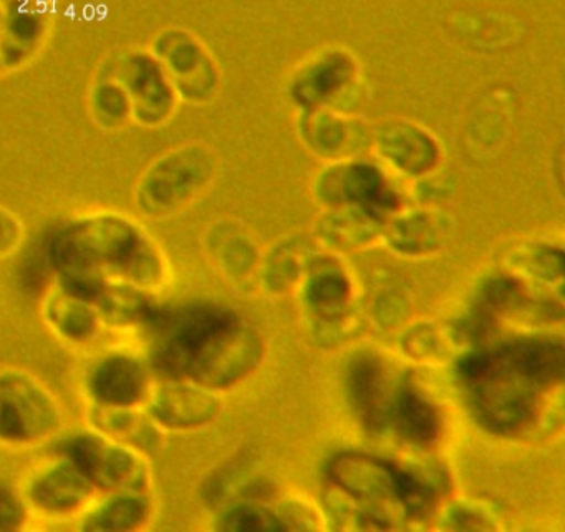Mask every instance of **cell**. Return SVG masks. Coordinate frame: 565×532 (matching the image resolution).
Here are the masks:
<instances>
[{"instance_id":"6da1fadb","label":"cell","mask_w":565,"mask_h":532,"mask_svg":"<svg viewBox=\"0 0 565 532\" xmlns=\"http://www.w3.org/2000/svg\"><path fill=\"white\" fill-rule=\"evenodd\" d=\"M138 342L157 379L188 380L216 393L246 379L263 357L259 337L230 307L210 300L160 304Z\"/></svg>"},{"instance_id":"7a4b0ae2","label":"cell","mask_w":565,"mask_h":532,"mask_svg":"<svg viewBox=\"0 0 565 532\" xmlns=\"http://www.w3.org/2000/svg\"><path fill=\"white\" fill-rule=\"evenodd\" d=\"M54 284L85 299H98L110 284H128L145 292H163L170 263L153 237L131 217L92 213L55 231L47 246Z\"/></svg>"},{"instance_id":"3957f363","label":"cell","mask_w":565,"mask_h":532,"mask_svg":"<svg viewBox=\"0 0 565 532\" xmlns=\"http://www.w3.org/2000/svg\"><path fill=\"white\" fill-rule=\"evenodd\" d=\"M561 340L529 337L512 340L459 362L479 422L495 435L514 436L534 426L542 400L564 380Z\"/></svg>"},{"instance_id":"277c9868","label":"cell","mask_w":565,"mask_h":532,"mask_svg":"<svg viewBox=\"0 0 565 532\" xmlns=\"http://www.w3.org/2000/svg\"><path fill=\"white\" fill-rule=\"evenodd\" d=\"M366 77L360 58L345 45L329 44L300 58L286 78L294 114L333 110L362 114Z\"/></svg>"},{"instance_id":"5b68a950","label":"cell","mask_w":565,"mask_h":532,"mask_svg":"<svg viewBox=\"0 0 565 532\" xmlns=\"http://www.w3.org/2000/svg\"><path fill=\"white\" fill-rule=\"evenodd\" d=\"M64 429V406L47 383L29 370L0 366V448L38 449Z\"/></svg>"},{"instance_id":"8992f818","label":"cell","mask_w":565,"mask_h":532,"mask_svg":"<svg viewBox=\"0 0 565 532\" xmlns=\"http://www.w3.org/2000/svg\"><path fill=\"white\" fill-rule=\"evenodd\" d=\"M220 158L206 145L190 143L158 158L135 188V206L150 220H167L196 203L213 187Z\"/></svg>"},{"instance_id":"52a82bcc","label":"cell","mask_w":565,"mask_h":532,"mask_svg":"<svg viewBox=\"0 0 565 532\" xmlns=\"http://www.w3.org/2000/svg\"><path fill=\"white\" fill-rule=\"evenodd\" d=\"M87 476L98 494L114 491H151L154 471L151 456L115 441L87 425L57 438V451Z\"/></svg>"},{"instance_id":"ba28073f","label":"cell","mask_w":565,"mask_h":532,"mask_svg":"<svg viewBox=\"0 0 565 532\" xmlns=\"http://www.w3.org/2000/svg\"><path fill=\"white\" fill-rule=\"evenodd\" d=\"M157 375L143 350L110 347L98 352L81 376L85 406L147 408Z\"/></svg>"},{"instance_id":"9c48e42d","label":"cell","mask_w":565,"mask_h":532,"mask_svg":"<svg viewBox=\"0 0 565 532\" xmlns=\"http://www.w3.org/2000/svg\"><path fill=\"white\" fill-rule=\"evenodd\" d=\"M313 196L326 210L360 208L383 223L402 210V196L385 168L365 157L326 163L313 180Z\"/></svg>"},{"instance_id":"30bf717a","label":"cell","mask_w":565,"mask_h":532,"mask_svg":"<svg viewBox=\"0 0 565 532\" xmlns=\"http://www.w3.org/2000/svg\"><path fill=\"white\" fill-rule=\"evenodd\" d=\"M18 488L31 514L47 521L81 518L98 496L87 476L61 453L31 466Z\"/></svg>"},{"instance_id":"8fae6325","label":"cell","mask_w":565,"mask_h":532,"mask_svg":"<svg viewBox=\"0 0 565 532\" xmlns=\"http://www.w3.org/2000/svg\"><path fill=\"white\" fill-rule=\"evenodd\" d=\"M370 153L385 170L413 181L433 177L445 161L439 138L425 125L403 115L372 124Z\"/></svg>"},{"instance_id":"7c38bea8","label":"cell","mask_w":565,"mask_h":532,"mask_svg":"<svg viewBox=\"0 0 565 532\" xmlns=\"http://www.w3.org/2000/svg\"><path fill=\"white\" fill-rule=\"evenodd\" d=\"M105 77L121 85L130 98L131 118L145 127H158L170 120L181 102L163 65L147 52H127L108 62Z\"/></svg>"},{"instance_id":"4fadbf2b","label":"cell","mask_w":565,"mask_h":532,"mask_svg":"<svg viewBox=\"0 0 565 532\" xmlns=\"http://www.w3.org/2000/svg\"><path fill=\"white\" fill-rule=\"evenodd\" d=\"M153 55L163 65L180 100L206 105L220 94V65L206 45L190 32H163L154 42Z\"/></svg>"},{"instance_id":"5bb4252c","label":"cell","mask_w":565,"mask_h":532,"mask_svg":"<svg viewBox=\"0 0 565 532\" xmlns=\"http://www.w3.org/2000/svg\"><path fill=\"white\" fill-rule=\"evenodd\" d=\"M294 131L303 150L326 163L366 157L372 147V124L362 114L333 110L294 114Z\"/></svg>"},{"instance_id":"9a60e30c","label":"cell","mask_w":565,"mask_h":532,"mask_svg":"<svg viewBox=\"0 0 565 532\" xmlns=\"http://www.w3.org/2000/svg\"><path fill=\"white\" fill-rule=\"evenodd\" d=\"M148 415L164 433H190L211 425L221 412L216 392L188 380L157 379Z\"/></svg>"},{"instance_id":"2e32d148","label":"cell","mask_w":565,"mask_h":532,"mask_svg":"<svg viewBox=\"0 0 565 532\" xmlns=\"http://www.w3.org/2000/svg\"><path fill=\"white\" fill-rule=\"evenodd\" d=\"M41 319L45 329L71 349H88L105 333L95 302L68 292L57 284L42 297Z\"/></svg>"},{"instance_id":"e0dca14e","label":"cell","mask_w":565,"mask_h":532,"mask_svg":"<svg viewBox=\"0 0 565 532\" xmlns=\"http://www.w3.org/2000/svg\"><path fill=\"white\" fill-rule=\"evenodd\" d=\"M330 479L360 501L399 502L402 469L363 453H340L327 466Z\"/></svg>"},{"instance_id":"ac0fdd59","label":"cell","mask_w":565,"mask_h":532,"mask_svg":"<svg viewBox=\"0 0 565 532\" xmlns=\"http://www.w3.org/2000/svg\"><path fill=\"white\" fill-rule=\"evenodd\" d=\"M452 234V220L433 208L398 210L386 220L382 241L405 257H428L445 249Z\"/></svg>"},{"instance_id":"d6986e66","label":"cell","mask_w":565,"mask_h":532,"mask_svg":"<svg viewBox=\"0 0 565 532\" xmlns=\"http://www.w3.org/2000/svg\"><path fill=\"white\" fill-rule=\"evenodd\" d=\"M158 509L154 489L104 492L77 519V528L84 532L147 531L157 521Z\"/></svg>"},{"instance_id":"ffe728a7","label":"cell","mask_w":565,"mask_h":532,"mask_svg":"<svg viewBox=\"0 0 565 532\" xmlns=\"http://www.w3.org/2000/svg\"><path fill=\"white\" fill-rule=\"evenodd\" d=\"M0 32V58L4 68L25 64L35 54L47 32L49 18L44 4L32 0H9Z\"/></svg>"},{"instance_id":"44dd1931","label":"cell","mask_w":565,"mask_h":532,"mask_svg":"<svg viewBox=\"0 0 565 532\" xmlns=\"http://www.w3.org/2000/svg\"><path fill=\"white\" fill-rule=\"evenodd\" d=\"M158 296L128 284H110L95 300L105 332L140 340L157 313Z\"/></svg>"},{"instance_id":"7402d4cb","label":"cell","mask_w":565,"mask_h":532,"mask_svg":"<svg viewBox=\"0 0 565 532\" xmlns=\"http://www.w3.org/2000/svg\"><path fill=\"white\" fill-rule=\"evenodd\" d=\"M85 425L150 456L160 453L167 441V433L148 415L147 408L87 406Z\"/></svg>"},{"instance_id":"603a6c76","label":"cell","mask_w":565,"mask_h":532,"mask_svg":"<svg viewBox=\"0 0 565 532\" xmlns=\"http://www.w3.org/2000/svg\"><path fill=\"white\" fill-rule=\"evenodd\" d=\"M383 223L360 208H330L316 224V237L332 253L349 254L382 241Z\"/></svg>"},{"instance_id":"cb8c5ba5","label":"cell","mask_w":565,"mask_h":532,"mask_svg":"<svg viewBox=\"0 0 565 532\" xmlns=\"http://www.w3.org/2000/svg\"><path fill=\"white\" fill-rule=\"evenodd\" d=\"M300 283L307 306L326 319L339 316L352 300V277L335 257L313 256Z\"/></svg>"},{"instance_id":"d4e9b609","label":"cell","mask_w":565,"mask_h":532,"mask_svg":"<svg viewBox=\"0 0 565 532\" xmlns=\"http://www.w3.org/2000/svg\"><path fill=\"white\" fill-rule=\"evenodd\" d=\"M207 256L231 283H243L259 270L260 254L253 236L236 223L223 221L206 234Z\"/></svg>"},{"instance_id":"484cf974","label":"cell","mask_w":565,"mask_h":532,"mask_svg":"<svg viewBox=\"0 0 565 532\" xmlns=\"http://www.w3.org/2000/svg\"><path fill=\"white\" fill-rule=\"evenodd\" d=\"M385 385V372L376 357L360 355L352 360L347 389L353 409L366 428L382 429L390 422L392 403L386 402Z\"/></svg>"},{"instance_id":"4316f807","label":"cell","mask_w":565,"mask_h":532,"mask_svg":"<svg viewBox=\"0 0 565 532\" xmlns=\"http://www.w3.org/2000/svg\"><path fill=\"white\" fill-rule=\"evenodd\" d=\"M390 422L406 443L418 448H429L441 436L439 409L409 383L393 400Z\"/></svg>"},{"instance_id":"83f0119b","label":"cell","mask_w":565,"mask_h":532,"mask_svg":"<svg viewBox=\"0 0 565 532\" xmlns=\"http://www.w3.org/2000/svg\"><path fill=\"white\" fill-rule=\"evenodd\" d=\"M502 270L522 283L562 286L564 253L545 243H519L502 254Z\"/></svg>"},{"instance_id":"f1b7e54d","label":"cell","mask_w":565,"mask_h":532,"mask_svg":"<svg viewBox=\"0 0 565 532\" xmlns=\"http://www.w3.org/2000/svg\"><path fill=\"white\" fill-rule=\"evenodd\" d=\"M313 254L303 240H287L260 259L259 276L270 292H286L302 280Z\"/></svg>"},{"instance_id":"f546056e","label":"cell","mask_w":565,"mask_h":532,"mask_svg":"<svg viewBox=\"0 0 565 532\" xmlns=\"http://www.w3.org/2000/svg\"><path fill=\"white\" fill-rule=\"evenodd\" d=\"M92 111L105 128H118L131 118V104L120 84L102 75L92 92Z\"/></svg>"},{"instance_id":"4dcf8cb0","label":"cell","mask_w":565,"mask_h":532,"mask_svg":"<svg viewBox=\"0 0 565 532\" xmlns=\"http://www.w3.org/2000/svg\"><path fill=\"white\" fill-rule=\"evenodd\" d=\"M214 528L217 531L279 532L286 529V524L260 506L236 504L221 512L220 518L214 522Z\"/></svg>"},{"instance_id":"1f68e13d","label":"cell","mask_w":565,"mask_h":532,"mask_svg":"<svg viewBox=\"0 0 565 532\" xmlns=\"http://www.w3.org/2000/svg\"><path fill=\"white\" fill-rule=\"evenodd\" d=\"M31 518L18 486L0 472V532L25 531Z\"/></svg>"},{"instance_id":"d6a6232c","label":"cell","mask_w":565,"mask_h":532,"mask_svg":"<svg viewBox=\"0 0 565 532\" xmlns=\"http://www.w3.org/2000/svg\"><path fill=\"white\" fill-rule=\"evenodd\" d=\"M24 237L21 220L8 208L0 206V259L14 256L24 244Z\"/></svg>"},{"instance_id":"836d02e7","label":"cell","mask_w":565,"mask_h":532,"mask_svg":"<svg viewBox=\"0 0 565 532\" xmlns=\"http://www.w3.org/2000/svg\"><path fill=\"white\" fill-rule=\"evenodd\" d=\"M2 19H4V8L0 6V32H2Z\"/></svg>"},{"instance_id":"e575fe53","label":"cell","mask_w":565,"mask_h":532,"mask_svg":"<svg viewBox=\"0 0 565 532\" xmlns=\"http://www.w3.org/2000/svg\"><path fill=\"white\" fill-rule=\"evenodd\" d=\"M32 2H38V4L47 6L49 2H52V0H32Z\"/></svg>"},{"instance_id":"d590c367","label":"cell","mask_w":565,"mask_h":532,"mask_svg":"<svg viewBox=\"0 0 565 532\" xmlns=\"http://www.w3.org/2000/svg\"><path fill=\"white\" fill-rule=\"evenodd\" d=\"M4 71V64H2V58H0V72Z\"/></svg>"}]
</instances>
